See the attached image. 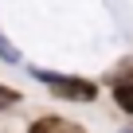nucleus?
Wrapping results in <instances>:
<instances>
[{
	"label": "nucleus",
	"mask_w": 133,
	"mask_h": 133,
	"mask_svg": "<svg viewBox=\"0 0 133 133\" xmlns=\"http://www.w3.org/2000/svg\"><path fill=\"white\" fill-rule=\"evenodd\" d=\"M106 82H110V86H129V82H133V59L117 63V71H114V75H110Z\"/></svg>",
	"instance_id": "obj_3"
},
{
	"label": "nucleus",
	"mask_w": 133,
	"mask_h": 133,
	"mask_svg": "<svg viewBox=\"0 0 133 133\" xmlns=\"http://www.w3.org/2000/svg\"><path fill=\"white\" fill-rule=\"evenodd\" d=\"M114 102H117L125 114H133V82H129V86H114Z\"/></svg>",
	"instance_id": "obj_4"
},
{
	"label": "nucleus",
	"mask_w": 133,
	"mask_h": 133,
	"mask_svg": "<svg viewBox=\"0 0 133 133\" xmlns=\"http://www.w3.org/2000/svg\"><path fill=\"white\" fill-rule=\"evenodd\" d=\"M28 133H86V125H78L71 117H59V114H43L28 125Z\"/></svg>",
	"instance_id": "obj_2"
},
{
	"label": "nucleus",
	"mask_w": 133,
	"mask_h": 133,
	"mask_svg": "<svg viewBox=\"0 0 133 133\" xmlns=\"http://www.w3.org/2000/svg\"><path fill=\"white\" fill-rule=\"evenodd\" d=\"M20 102H24V94H20V90H12V86L0 82V106H20Z\"/></svg>",
	"instance_id": "obj_5"
},
{
	"label": "nucleus",
	"mask_w": 133,
	"mask_h": 133,
	"mask_svg": "<svg viewBox=\"0 0 133 133\" xmlns=\"http://www.w3.org/2000/svg\"><path fill=\"white\" fill-rule=\"evenodd\" d=\"M31 78L51 86L55 98H71V102H94L98 98V82L78 78V75H59V71H43V66H31Z\"/></svg>",
	"instance_id": "obj_1"
},
{
	"label": "nucleus",
	"mask_w": 133,
	"mask_h": 133,
	"mask_svg": "<svg viewBox=\"0 0 133 133\" xmlns=\"http://www.w3.org/2000/svg\"><path fill=\"white\" fill-rule=\"evenodd\" d=\"M0 59H4V63H12V66L20 63V51H16V47H12V43L4 39V35H0Z\"/></svg>",
	"instance_id": "obj_6"
},
{
	"label": "nucleus",
	"mask_w": 133,
	"mask_h": 133,
	"mask_svg": "<svg viewBox=\"0 0 133 133\" xmlns=\"http://www.w3.org/2000/svg\"><path fill=\"white\" fill-rule=\"evenodd\" d=\"M121 133H133V129H121Z\"/></svg>",
	"instance_id": "obj_7"
}]
</instances>
